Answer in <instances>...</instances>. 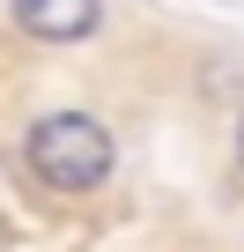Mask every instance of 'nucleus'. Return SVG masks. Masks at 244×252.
<instances>
[{"label":"nucleus","mask_w":244,"mask_h":252,"mask_svg":"<svg viewBox=\"0 0 244 252\" xmlns=\"http://www.w3.org/2000/svg\"><path fill=\"white\" fill-rule=\"evenodd\" d=\"M23 163H30V178L45 186V193H96V186H111V171H118V141H111V126L96 119V111H81V104H52V111H37L30 126H23Z\"/></svg>","instance_id":"f257e3e1"},{"label":"nucleus","mask_w":244,"mask_h":252,"mask_svg":"<svg viewBox=\"0 0 244 252\" xmlns=\"http://www.w3.org/2000/svg\"><path fill=\"white\" fill-rule=\"evenodd\" d=\"M0 8L37 45H89L104 30V0H0Z\"/></svg>","instance_id":"f03ea898"},{"label":"nucleus","mask_w":244,"mask_h":252,"mask_svg":"<svg viewBox=\"0 0 244 252\" xmlns=\"http://www.w3.org/2000/svg\"><path fill=\"white\" fill-rule=\"evenodd\" d=\"M229 163H237V178H244V111H237V126H229Z\"/></svg>","instance_id":"7ed1b4c3"}]
</instances>
